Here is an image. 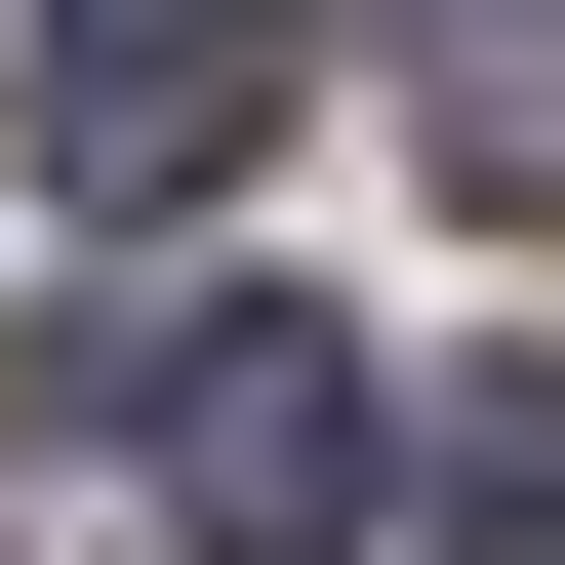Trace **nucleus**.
Returning a JSON list of instances; mask_svg holds the SVG:
<instances>
[{"instance_id":"nucleus-1","label":"nucleus","mask_w":565,"mask_h":565,"mask_svg":"<svg viewBox=\"0 0 565 565\" xmlns=\"http://www.w3.org/2000/svg\"><path fill=\"white\" fill-rule=\"evenodd\" d=\"M82 404L162 445V525L202 565H364V484H404V404L282 323V282H162V323H82Z\"/></svg>"},{"instance_id":"nucleus-2","label":"nucleus","mask_w":565,"mask_h":565,"mask_svg":"<svg viewBox=\"0 0 565 565\" xmlns=\"http://www.w3.org/2000/svg\"><path fill=\"white\" fill-rule=\"evenodd\" d=\"M282 82H323V0H41V202H202V162H282Z\"/></svg>"},{"instance_id":"nucleus-3","label":"nucleus","mask_w":565,"mask_h":565,"mask_svg":"<svg viewBox=\"0 0 565 565\" xmlns=\"http://www.w3.org/2000/svg\"><path fill=\"white\" fill-rule=\"evenodd\" d=\"M404 162H445V202H525V243H565V0H445V41H404Z\"/></svg>"},{"instance_id":"nucleus-4","label":"nucleus","mask_w":565,"mask_h":565,"mask_svg":"<svg viewBox=\"0 0 565 565\" xmlns=\"http://www.w3.org/2000/svg\"><path fill=\"white\" fill-rule=\"evenodd\" d=\"M445 525H484V565H565V404H484V445H445Z\"/></svg>"}]
</instances>
